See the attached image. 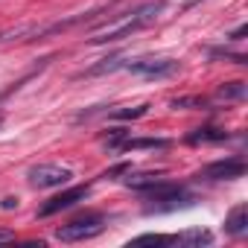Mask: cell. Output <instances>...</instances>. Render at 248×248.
I'll use <instances>...</instances> for the list:
<instances>
[{"label":"cell","mask_w":248,"mask_h":248,"mask_svg":"<svg viewBox=\"0 0 248 248\" xmlns=\"http://www.w3.org/2000/svg\"><path fill=\"white\" fill-rule=\"evenodd\" d=\"M6 239H12V231H0V242H6Z\"/></svg>","instance_id":"18"},{"label":"cell","mask_w":248,"mask_h":248,"mask_svg":"<svg viewBox=\"0 0 248 248\" xmlns=\"http://www.w3.org/2000/svg\"><path fill=\"white\" fill-rule=\"evenodd\" d=\"M0 126H3V114H0Z\"/></svg>","instance_id":"19"},{"label":"cell","mask_w":248,"mask_h":248,"mask_svg":"<svg viewBox=\"0 0 248 248\" xmlns=\"http://www.w3.org/2000/svg\"><path fill=\"white\" fill-rule=\"evenodd\" d=\"M170 146V140H164V138H123L114 149H123V152H132V149H167Z\"/></svg>","instance_id":"9"},{"label":"cell","mask_w":248,"mask_h":248,"mask_svg":"<svg viewBox=\"0 0 248 248\" xmlns=\"http://www.w3.org/2000/svg\"><path fill=\"white\" fill-rule=\"evenodd\" d=\"M161 9H164V0H149V3L138 6L135 12L123 15L120 21H114V24H108L105 30H99V32L91 38V44H114V41H123V38H132L135 32H140V30H146L149 24H155L158 15H161Z\"/></svg>","instance_id":"1"},{"label":"cell","mask_w":248,"mask_h":248,"mask_svg":"<svg viewBox=\"0 0 248 248\" xmlns=\"http://www.w3.org/2000/svg\"><path fill=\"white\" fill-rule=\"evenodd\" d=\"M172 242H178V245H210L213 236H210V231H187L181 236H172Z\"/></svg>","instance_id":"11"},{"label":"cell","mask_w":248,"mask_h":248,"mask_svg":"<svg viewBox=\"0 0 248 248\" xmlns=\"http://www.w3.org/2000/svg\"><path fill=\"white\" fill-rule=\"evenodd\" d=\"M210 56H225V59H233L236 64H248V59L242 53H231V50H210Z\"/></svg>","instance_id":"15"},{"label":"cell","mask_w":248,"mask_h":248,"mask_svg":"<svg viewBox=\"0 0 248 248\" xmlns=\"http://www.w3.org/2000/svg\"><path fill=\"white\" fill-rule=\"evenodd\" d=\"M231 135L225 132V129H196L193 135H190V143H222V140H228Z\"/></svg>","instance_id":"10"},{"label":"cell","mask_w":248,"mask_h":248,"mask_svg":"<svg viewBox=\"0 0 248 248\" xmlns=\"http://www.w3.org/2000/svg\"><path fill=\"white\" fill-rule=\"evenodd\" d=\"M0 207H3V210H12V207H18V199H3V204H0Z\"/></svg>","instance_id":"17"},{"label":"cell","mask_w":248,"mask_h":248,"mask_svg":"<svg viewBox=\"0 0 248 248\" xmlns=\"http://www.w3.org/2000/svg\"><path fill=\"white\" fill-rule=\"evenodd\" d=\"M245 93H248V85H245V82H228V85L219 88V99H225V102H231V99H245Z\"/></svg>","instance_id":"12"},{"label":"cell","mask_w":248,"mask_h":248,"mask_svg":"<svg viewBox=\"0 0 248 248\" xmlns=\"http://www.w3.org/2000/svg\"><path fill=\"white\" fill-rule=\"evenodd\" d=\"M120 67L129 73H138V76H146V79H167L178 70V62H172V59H135V62H123Z\"/></svg>","instance_id":"4"},{"label":"cell","mask_w":248,"mask_h":248,"mask_svg":"<svg viewBox=\"0 0 248 248\" xmlns=\"http://www.w3.org/2000/svg\"><path fill=\"white\" fill-rule=\"evenodd\" d=\"M149 111V105H138V108H126V111H114V117L117 120H138V117H143Z\"/></svg>","instance_id":"14"},{"label":"cell","mask_w":248,"mask_h":248,"mask_svg":"<svg viewBox=\"0 0 248 248\" xmlns=\"http://www.w3.org/2000/svg\"><path fill=\"white\" fill-rule=\"evenodd\" d=\"M70 178H73V172H70L67 167H62V164H38V167H32V170L27 172V181H30V187H35V190L64 187V184H70Z\"/></svg>","instance_id":"3"},{"label":"cell","mask_w":248,"mask_h":248,"mask_svg":"<svg viewBox=\"0 0 248 248\" xmlns=\"http://www.w3.org/2000/svg\"><path fill=\"white\" fill-rule=\"evenodd\" d=\"M102 228H105V219L96 216V213H91V216H85V219H73V222L62 225V228L56 231V239H62V242H85V239L99 236Z\"/></svg>","instance_id":"2"},{"label":"cell","mask_w":248,"mask_h":248,"mask_svg":"<svg viewBox=\"0 0 248 248\" xmlns=\"http://www.w3.org/2000/svg\"><path fill=\"white\" fill-rule=\"evenodd\" d=\"M245 231H248V207L239 204V207H233V210L225 216V233H231V236H242Z\"/></svg>","instance_id":"8"},{"label":"cell","mask_w":248,"mask_h":248,"mask_svg":"<svg viewBox=\"0 0 248 248\" xmlns=\"http://www.w3.org/2000/svg\"><path fill=\"white\" fill-rule=\"evenodd\" d=\"M196 199L184 190V187H170L167 193L161 196H152V204L146 207V213H170V210H178V207H190Z\"/></svg>","instance_id":"5"},{"label":"cell","mask_w":248,"mask_h":248,"mask_svg":"<svg viewBox=\"0 0 248 248\" xmlns=\"http://www.w3.org/2000/svg\"><path fill=\"white\" fill-rule=\"evenodd\" d=\"M170 105H172V108H187V105H193V108H207L210 102H207L204 96H181V99H172Z\"/></svg>","instance_id":"13"},{"label":"cell","mask_w":248,"mask_h":248,"mask_svg":"<svg viewBox=\"0 0 248 248\" xmlns=\"http://www.w3.org/2000/svg\"><path fill=\"white\" fill-rule=\"evenodd\" d=\"M245 161L242 158H222V161H213L202 170V178L207 181H231V178H242L245 175Z\"/></svg>","instance_id":"6"},{"label":"cell","mask_w":248,"mask_h":248,"mask_svg":"<svg viewBox=\"0 0 248 248\" xmlns=\"http://www.w3.org/2000/svg\"><path fill=\"white\" fill-rule=\"evenodd\" d=\"M85 196H88V187H70V190H64V193H59V196H53V199L38 210V216H53V213H62V210H70V207H73V204H79Z\"/></svg>","instance_id":"7"},{"label":"cell","mask_w":248,"mask_h":248,"mask_svg":"<svg viewBox=\"0 0 248 248\" xmlns=\"http://www.w3.org/2000/svg\"><path fill=\"white\" fill-rule=\"evenodd\" d=\"M245 32H248V27H245V24H242V27H236V30L231 32V41H242V35H245Z\"/></svg>","instance_id":"16"}]
</instances>
